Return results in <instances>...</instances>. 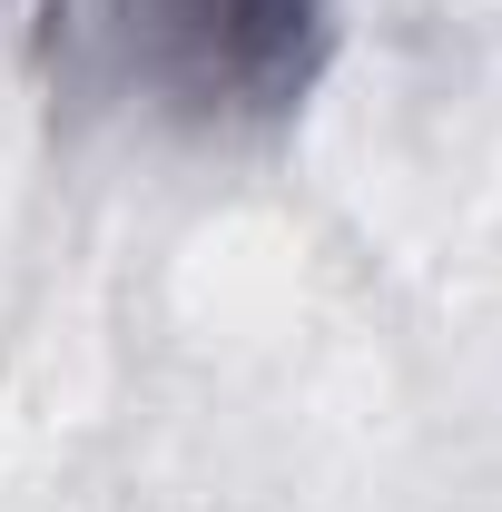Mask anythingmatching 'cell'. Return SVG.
Segmentation results:
<instances>
[{"instance_id": "cell-1", "label": "cell", "mask_w": 502, "mask_h": 512, "mask_svg": "<svg viewBox=\"0 0 502 512\" xmlns=\"http://www.w3.org/2000/svg\"><path fill=\"white\" fill-rule=\"evenodd\" d=\"M138 79L217 128H266L306 109L335 50V0H119Z\"/></svg>"}]
</instances>
